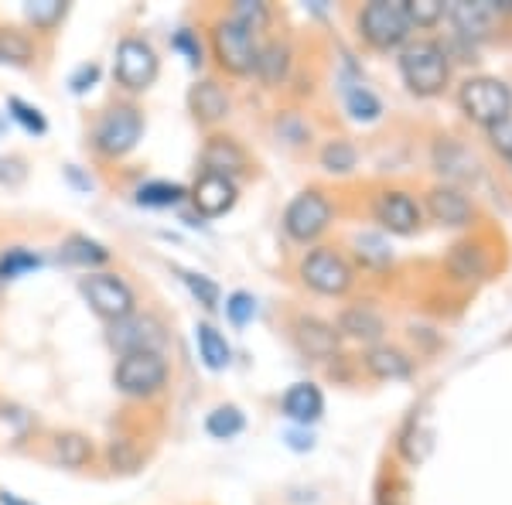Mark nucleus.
<instances>
[{
	"mask_svg": "<svg viewBox=\"0 0 512 505\" xmlns=\"http://www.w3.org/2000/svg\"><path fill=\"white\" fill-rule=\"evenodd\" d=\"M400 76L410 93L437 96L448 86V55L434 41H417L400 55Z\"/></svg>",
	"mask_w": 512,
	"mask_h": 505,
	"instance_id": "f257e3e1",
	"label": "nucleus"
},
{
	"mask_svg": "<svg viewBox=\"0 0 512 505\" xmlns=\"http://www.w3.org/2000/svg\"><path fill=\"white\" fill-rule=\"evenodd\" d=\"M113 383L123 396L147 400V396L161 393L164 383H168V362H164L161 352H127L120 355L117 369H113Z\"/></svg>",
	"mask_w": 512,
	"mask_h": 505,
	"instance_id": "f03ea898",
	"label": "nucleus"
},
{
	"mask_svg": "<svg viewBox=\"0 0 512 505\" xmlns=\"http://www.w3.org/2000/svg\"><path fill=\"white\" fill-rule=\"evenodd\" d=\"M140 134H144V117H140V110L130 103H120V106H110V110L99 117L93 130V147L103 157H123L140 144Z\"/></svg>",
	"mask_w": 512,
	"mask_h": 505,
	"instance_id": "7ed1b4c3",
	"label": "nucleus"
},
{
	"mask_svg": "<svg viewBox=\"0 0 512 505\" xmlns=\"http://www.w3.org/2000/svg\"><path fill=\"white\" fill-rule=\"evenodd\" d=\"M212 52H216V59H219V69L233 72V76L253 72L256 59H260L256 35L246 28H239L233 18H219L212 24Z\"/></svg>",
	"mask_w": 512,
	"mask_h": 505,
	"instance_id": "20e7f679",
	"label": "nucleus"
},
{
	"mask_svg": "<svg viewBox=\"0 0 512 505\" xmlns=\"http://www.w3.org/2000/svg\"><path fill=\"white\" fill-rule=\"evenodd\" d=\"M461 110L468 113V120L482 123V127H495V123L509 120L512 113V93L506 82L499 79H468L461 86Z\"/></svg>",
	"mask_w": 512,
	"mask_h": 505,
	"instance_id": "39448f33",
	"label": "nucleus"
},
{
	"mask_svg": "<svg viewBox=\"0 0 512 505\" xmlns=\"http://www.w3.org/2000/svg\"><path fill=\"white\" fill-rule=\"evenodd\" d=\"M82 297L89 301V308H93L99 318L106 321H123L130 318L137 308V297L130 291V284L117 273H89V277H82Z\"/></svg>",
	"mask_w": 512,
	"mask_h": 505,
	"instance_id": "423d86ee",
	"label": "nucleus"
},
{
	"mask_svg": "<svg viewBox=\"0 0 512 505\" xmlns=\"http://www.w3.org/2000/svg\"><path fill=\"white\" fill-rule=\"evenodd\" d=\"M158 52L151 48V41L144 38H123L117 45V59H113V76L117 86L127 93H144L158 79Z\"/></svg>",
	"mask_w": 512,
	"mask_h": 505,
	"instance_id": "0eeeda50",
	"label": "nucleus"
},
{
	"mask_svg": "<svg viewBox=\"0 0 512 505\" xmlns=\"http://www.w3.org/2000/svg\"><path fill=\"white\" fill-rule=\"evenodd\" d=\"M359 31L373 48H383V52L386 48H396L410 35L407 11H403V4H396V0H373V4L362 7Z\"/></svg>",
	"mask_w": 512,
	"mask_h": 505,
	"instance_id": "6e6552de",
	"label": "nucleus"
},
{
	"mask_svg": "<svg viewBox=\"0 0 512 505\" xmlns=\"http://www.w3.org/2000/svg\"><path fill=\"white\" fill-rule=\"evenodd\" d=\"M328 222H332V205L321 192H301L284 212V229L297 243L318 239L328 229Z\"/></svg>",
	"mask_w": 512,
	"mask_h": 505,
	"instance_id": "1a4fd4ad",
	"label": "nucleus"
},
{
	"mask_svg": "<svg viewBox=\"0 0 512 505\" xmlns=\"http://www.w3.org/2000/svg\"><path fill=\"white\" fill-rule=\"evenodd\" d=\"M301 277L318 294H345L352 287V267L335 250H315L304 256Z\"/></svg>",
	"mask_w": 512,
	"mask_h": 505,
	"instance_id": "9d476101",
	"label": "nucleus"
},
{
	"mask_svg": "<svg viewBox=\"0 0 512 505\" xmlns=\"http://www.w3.org/2000/svg\"><path fill=\"white\" fill-rule=\"evenodd\" d=\"M110 342L117 345L120 355L127 352H161L164 345V331L158 325V318H140V314H130V318H123L113 325V335Z\"/></svg>",
	"mask_w": 512,
	"mask_h": 505,
	"instance_id": "9b49d317",
	"label": "nucleus"
},
{
	"mask_svg": "<svg viewBox=\"0 0 512 505\" xmlns=\"http://www.w3.org/2000/svg\"><path fill=\"white\" fill-rule=\"evenodd\" d=\"M188 198H192L198 215H205V219H216V215H226L236 205V181H229L222 175H212V171H202V175L195 178Z\"/></svg>",
	"mask_w": 512,
	"mask_h": 505,
	"instance_id": "f8f14e48",
	"label": "nucleus"
},
{
	"mask_svg": "<svg viewBox=\"0 0 512 505\" xmlns=\"http://www.w3.org/2000/svg\"><path fill=\"white\" fill-rule=\"evenodd\" d=\"M202 164H205V171H212V175L236 181L239 175L250 171V154H246L233 137L216 134V137H209V144H205Z\"/></svg>",
	"mask_w": 512,
	"mask_h": 505,
	"instance_id": "ddd939ff",
	"label": "nucleus"
},
{
	"mask_svg": "<svg viewBox=\"0 0 512 505\" xmlns=\"http://www.w3.org/2000/svg\"><path fill=\"white\" fill-rule=\"evenodd\" d=\"M376 219L390 233L407 236L420 226V205L407 192H383L376 198Z\"/></svg>",
	"mask_w": 512,
	"mask_h": 505,
	"instance_id": "4468645a",
	"label": "nucleus"
},
{
	"mask_svg": "<svg viewBox=\"0 0 512 505\" xmlns=\"http://www.w3.org/2000/svg\"><path fill=\"white\" fill-rule=\"evenodd\" d=\"M188 110H192V117L198 123H219L229 117L233 99H229V93L219 86V82L202 79V82H195L192 93H188Z\"/></svg>",
	"mask_w": 512,
	"mask_h": 505,
	"instance_id": "2eb2a0df",
	"label": "nucleus"
},
{
	"mask_svg": "<svg viewBox=\"0 0 512 505\" xmlns=\"http://www.w3.org/2000/svg\"><path fill=\"white\" fill-rule=\"evenodd\" d=\"M280 407H284L287 420L308 427V424H315L321 413H325V396H321V389L315 383H294L284 393V403H280Z\"/></svg>",
	"mask_w": 512,
	"mask_h": 505,
	"instance_id": "dca6fc26",
	"label": "nucleus"
},
{
	"mask_svg": "<svg viewBox=\"0 0 512 505\" xmlns=\"http://www.w3.org/2000/svg\"><path fill=\"white\" fill-rule=\"evenodd\" d=\"M427 209H431L434 222H441V226H465L472 219V205H468V198L458 188H434L427 195Z\"/></svg>",
	"mask_w": 512,
	"mask_h": 505,
	"instance_id": "f3484780",
	"label": "nucleus"
},
{
	"mask_svg": "<svg viewBox=\"0 0 512 505\" xmlns=\"http://www.w3.org/2000/svg\"><path fill=\"white\" fill-rule=\"evenodd\" d=\"M451 21L458 24L465 35H485V31L492 28L495 14H499V4H492V0H458V4H451Z\"/></svg>",
	"mask_w": 512,
	"mask_h": 505,
	"instance_id": "a211bd4d",
	"label": "nucleus"
},
{
	"mask_svg": "<svg viewBox=\"0 0 512 505\" xmlns=\"http://www.w3.org/2000/svg\"><path fill=\"white\" fill-rule=\"evenodd\" d=\"M195 345H198V355H202V362L212 372L226 369L229 362H233V349H229L226 335H222V331H216L212 325H198L195 328Z\"/></svg>",
	"mask_w": 512,
	"mask_h": 505,
	"instance_id": "6ab92c4d",
	"label": "nucleus"
},
{
	"mask_svg": "<svg viewBox=\"0 0 512 505\" xmlns=\"http://www.w3.org/2000/svg\"><path fill=\"white\" fill-rule=\"evenodd\" d=\"M59 256L65 263H76V267H103L106 260H110V250H106L103 243H96V239L89 236H69L62 243Z\"/></svg>",
	"mask_w": 512,
	"mask_h": 505,
	"instance_id": "aec40b11",
	"label": "nucleus"
},
{
	"mask_svg": "<svg viewBox=\"0 0 512 505\" xmlns=\"http://www.w3.org/2000/svg\"><path fill=\"white\" fill-rule=\"evenodd\" d=\"M366 369L373 372L376 379H403V376H410V359L400 349L379 345V349L366 355Z\"/></svg>",
	"mask_w": 512,
	"mask_h": 505,
	"instance_id": "412c9836",
	"label": "nucleus"
},
{
	"mask_svg": "<svg viewBox=\"0 0 512 505\" xmlns=\"http://www.w3.org/2000/svg\"><path fill=\"white\" fill-rule=\"evenodd\" d=\"M338 328H342L345 335L359 338V342H376V338L383 335V318L369 308H349L342 314V321H338Z\"/></svg>",
	"mask_w": 512,
	"mask_h": 505,
	"instance_id": "4be33fe9",
	"label": "nucleus"
},
{
	"mask_svg": "<svg viewBox=\"0 0 512 505\" xmlns=\"http://www.w3.org/2000/svg\"><path fill=\"white\" fill-rule=\"evenodd\" d=\"M52 458L59 461L62 468H82L93 458V444L82 434H59L52 444Z\"/></svg>",
	"mask_w": 512,
	"mask_h": 505,
	"instance_id": "5701e85b",
	"label": "nucleus"
},
{
	"mask_svg": "<svg viewBox=\"0 0 512 505\" xmlns=\"http://www.w3.org/2000/svg\"><path fill=\"white\" fill-rule=\"evenodd\" d=\"M185 188L175 185V181H147V185L137 188V205L144 209H171V205L185 202Z\"/></svg>",
	"mask_w": 512,
	"mask_h": 505,
	"instance_id": "b1692460",
	"label": "nucleus"
},
{
	"mask_svg": "<svg viewBox=\"0 0 512 505\" xmlns=\"http://www.w3.org/2000/svg\"><path fill=\"white\" fill-rule=\"evenodd\" d=\"M297 338H301L304 352H311V355H332L335 342H338L335 328L321 325V321H315V318H301V321H297Z\"/></svg>",
	"mask_w": 512,
	"mask_h": 505,
	"instance_id": "393cba45",
	"label": "nucleus"
},
{
	"mask_svg": "<svg viewBox=\"0 0 512 505\" xmlns=\"http://www.w3.org/2000/svg\"><path fill=\"white\" fill-rule=\"evenodd\" d=\"M0 62L14 65V69H24V65L35 62V45H31L28 35L11 28H0Z\"/></svg>",
	"mask_w": 512,
	"mask_h": 505,
	"instance_id": "a878e982",
	"label": "nucleus"
},
{
	"mask_svg": "<svg viewBox=\"0 0 512 505\" xmlns=\"http://www.w3.org/2000/svg\"><path fill=\"white\" fill-rule=\"evenodd\" d=\"M437 171L448 178H475V157L458 144H441L437 147Z\"/></svg>",
	"mask_w": 512,
	"mask_h": 505,
	"instance_id": "bb28decb",
	"label": "nucleus"
},
{
	"mask_svg": "<svg viewBox=\"0 0 512 505\" xmlns=\"http://www.w3.org/2000/svg\"><path fill=\"white\" fill-rule=\"evenodd\" d=\"M243 427H246V417L239 413V407H233V403L216 407L209 413V420H205V430H209L216 441H233L236 434H243Z\"/></svg>",
	"mask_w": 512,
	"mask_h": 505,
	"instance_id": "cd10ccee",
	"label": "nucleus"
},
{
	"mask_svg": "<svg viewBox=\"0 0 512 505\" xmlns=\"http://www.w3.org/2000/svg\"><path fill=\"white\" fill-rule=\"evenodd\" d=\"M345 106H349L352 120H359V123H373V120H379V113H383V103H379L366 86L345 89Z\"/></svg>",
	"mask_w": 512,
	"mask_h": 505,
	"instance_id": "c85d7f7f",
	"label": "nucleus"
},
{
	"mask_svg": "<svg viewBox=\"0 0 512 505\" xmlns=\"http://www.w3.org/2000/svg\"><path fill=\"white\" fill-rule=\"evenodd\" d=\"M7 117H11L14 123H21L28 134H48V120H45V113L38 110V106H31V103H24L21 96H11L7 99Z\"/></svg>",
	"mask_w": 512,
	"mask_h": 505,
	"instance_id": "c756f323",
	"label": "nucleus"
},
{
	"mask_svg": "<svg viewBox=\"0 0 512 505\" xmlns=\"http://www.w3.org/2000/svg\"><path fill=\"white\" fill-rule=\"evenodd\" d=\"M38 267H41V256L24 250V246H11V250L0 256V277L4 280H18V277H24V273H31Z\"/></svg>",
	"mask_w": 512,
	"mask_h": 505,
	"instance_id": "7c9ffc66",
	"label": "nucleus"
},
{
	"mask_svg": "<svg viewBox=\"0 0 512 505\" xmlns=\"http://www.w3.org/2000/svg\"><path fill=\"white\" fill-rule=\"evenodd\" d=\"M226 18H233L239 28L260 35L270 21V11H267V4H260V0H239V4H233V11H229Z\"/></svg>",
	"mask_w": 512,
	"mask_h": 505,
	"instance_id": "2f4dec72",
	"label": "nucleus"
},
{
	"mask_svg": "<svg viewBox=\"0 0 512 505\" xmlns=\"http://www.w3.org/2000/svg\"><path fill=\"white\" fill-rule=\"evenodd\" d=\"M24 18L35 24V31H52L65 18V4L62 0H31L24 4Z\"/></svg>",
	"mask_w": 512,
	"mask_h": 505,
	"instance_id": "473e14b6",
	"label": "nucleus"
},
{
	"mask_svg": "<svg viewBox=\"0 0 512 505\" xmlns=\"http://www.w3.org/2000/svg\"><path fill=\"white\" fill-rule=\"evenodd\" d=\"M355 256H359L366 267H386V263L393 260L386 239L376 236V233H359V236H355Z\"/></svg>",
	"mask_w": 512,
	"mask_h": 505,
	"instance_id": "72a5a7b5",
	"label": "nucleus"
},
{
	"mask_svg": "<svg viewBox=\"0 0 512 505\" xmlns=\"http://www.w3.org/2000/svg\"><path fill=\"white\" fill-rule=\"evenodd\" d=\"M321 168H328L332 175H349L355 168V147L349 140H332V144H325V151H321Z\"/></svg>",
	"mask_w": 512,
	"mask_h": 505,
	"instance_id": "f704fd0d",
	"label": "nucleus"
},
{
	"mask_svg": "<svg viewBox=\"0 0 512 505\" xmlns=\"http://www.w3.org/2000/svg\"><path fill=\"white\" fill-rule=\"evenodd\" d=\"M256 72H260L263 82H274L287 72V45H267L260 48V59H256Z\"/></svg>",
	"mask_w": 512,
	"mask_h": 505,
	"instance_id": "c9c22d12",
	"label": "nucleus"
},
{
	"mask_svg": "<svg viewBox=\"0 0 512 505\" xmlns=\"http://www.w3.org/2000/svg\"><path fill=\"white\" fill-rule=\"evenodd\" d=\"M181 280H185V287L192 291V297L198 304H202L205 311H212L219 304V284L216 280H209L205 273H192V270H178Z\"/></svg>",
	"mask_w": 512,
	"mask_h": 505,
	"instance_id": "e433bc0d",
	"label": "nucleus"
},
{
	"mask_svg": "<svg viewBox=\"0 0 512 505\" xmlns=\"http://www.w3.org/2000/svg\"><path fill=\"white\" fill-rule=\"evenodd\" d=\"M485 267H489V263H485V253L478 250V246H458V250H454V256H451V270L458 273V277H482L485 273Z\"/></svg>",
	"mask_w": 512,
	"mask_h": 505,
	"instance_id": "4c0bfd02",
	"label": "nucleus"
},
{
	"mask_svg": "<svg viewBox=\"0 0 512 505\" xmlns=\"http://www.w3.org/2000/svg\"><path fill=\"white\" fill-rule=\"evenodd\" d=\"M403 11H407V21L410 28H431V24L441 21L444 14V4L441 0H410V4H403Z\"/></svg>",
	"mask_w": 512,
	"mask_h": 505,
	"instance_id": "58836bf2",
	"label": "nucleus"
},
{
	"mask_svg": "<svg viewBox=\"0 0 512 505\" xmlns=\"http://www.w3.org/2000/svg\"><path fill=\"white\" fill-rule=\"evenodd\" d=\"M226 318L233 321L236 328L250 325V321L256 318V297L246 294V291H236L226 297Z\"/></svg>",
	"mask_w": 512,
	"mask_h": 505,
	"instance_id": "ea45409f",
	"label": "nucleus"
},
{
	"mask_svg": "<svg viewBox=\"0 0 512 505\" xmlns=\"http://www.w3.org/2000/svg\"><path fill=\"white\" fill-rule=\"evenodd\" d=\"M171 48H175L178 55H185V62L192 65V69H198V65L205 62V52H202V41H198L195 31H188V28H181L171 35Z\"/></svg>",
	"mask_w": 512,
	"mask_h": 505,
	"instance_id": "a19ab883",
	"label": "nucleus"
},
{
	"mask_svg": "<svg viewBox=\"0 0 512 505\" xmlns=\"http://www.w3.org/2000/svg\"><path fill=\"white\" fill-rule=\"evenodd\" d=\"M96 82H99V65L96 62H82L79 69L69 76V89L76 96H82V93H89V89H93Z\"/></svg>",
	"mask_w": 512,
	"mask_h": 505,
	"instance_id": "79ce46f5",
	"label": "nucleus"
},
{
	"mask_svg": "<svg viewBox=\"0 0 512 505\" xmlns=\"http://www.w3.org/2000/svg\"><path fill=\"white\" fill-rule=\"evenodd\" d=\"M24 178H28V168H24L21 157H0V185L18 188Z\"/></svg>",
	"mask_w": 512,
	"mask_h": 505,
	"instance_id": "37998d69",
	"label": "nucleus"
},
{
	"mask_svg": "<svg viewBox=\"0 0 512 505\" xmlns=\"http://www.w3.org/2000/svg\"><path fill=\"white\" fill-rule=\"evenodd\" d=\"M489 137L502 154L512 157V120H502V123H495V127H489Z\"/></svg>",
	"mask_w": 512,
	"mask_h": 505,
	"instance_id": "c03bdc74",
	"label": "nucleus"
},
{
	"mask_svg": "<svg viewBox=\"0 0 512 505\" xmlns=\"http://www.w3.org/2000/svg\"><path fill=\"white\" fill-rule=\"evenodd\" d=\"M287 444H291L294 451H311V447H315V437L304 434V430H291V434H287Z\"/></svg>",
	"mask_w": 512,
	"mask_h": 505,
	"instance_id": "a18cd8bd",
	"label": "nucleus"
},
{
	"mask_svg": "<svg viewBox=\"0 0 512 505\" xmlns=\"http://www.w3.org/2000/svg\"><path fill=\"white\" fill-rule=\"evenodd\" d=\"M65 175H69L72 181H76V185L82 188V192H93V178H82L79 171H76V164H69V168H65Z\"/></svg>",
	"mask_w": 512,
	"mask_h": 505,
	"instance_id": "49530a36",
	"label": "nucleus"
},
{
	"mask_svg": "<svg viewBox=\"0 0 512 505\" xmlns=\"http://www.w3.org/2000/svg\"><path fill=\"white\" fill-rule=\"evenodd\" d=\"M0 505H28V502H21L14 492H0Z\"/></svg>",
	"mask_w": 512,
	"mask_h": 505,
	"instance_id": "de8ad7c7",
	"label": "nucleus"
},
{
	"mask_svg": "<svg viewBox=\"0 0 512 505\" xmlns=\"http://www.w3.org/2000/svg\"><path fill=\"white\" fill-rule=\"evenodd\" d=\"M4 130H7V120H4V117H0V134H4Z\"/></svg>",
	"mask_w": 512,
	"mask_h": 505,
	"instance_id": "09e8293b",
	"label": "nucleus"
},
{
	"mask_svg": "<svg viewBox=\"0 0 512 505\" xmlns=\"http://www.w3.org/2000/svg\"><path fill=\"white\" fill-rule=\"evenodd\" d=\"M0 287H4V277H0Z\"/></svg>",
	"mask_w": 512,
	"mask_h": 505,
	"instance_id": "8fccbe9b",
	"label": "nucleus"
}]
</instances>
